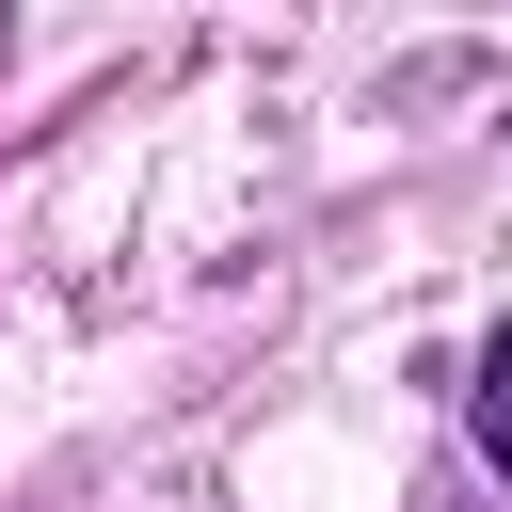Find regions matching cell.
Listing matches in <instances>:
<instances>
[{
    "label": "cell",
    "mask_w": 512,
    "mask_h": 512,
    "mask_svg": "<svg viewBox=\"0 0 512 512\" xmlns=\"http://www.w3.org/2000/svg\"><path fill=\"white\" fill-rule=\"evenodd\" d=\"M480 464H496V480H512V320H496V336H480Z\"/></svg>",
    "instance_id": "6da1fadb"
}]
</instances>
